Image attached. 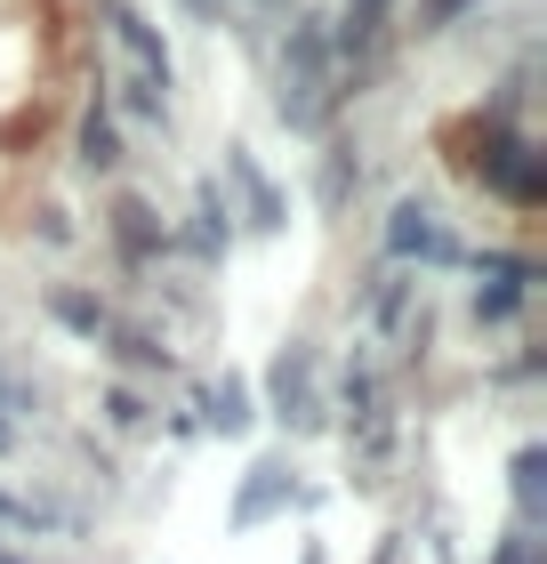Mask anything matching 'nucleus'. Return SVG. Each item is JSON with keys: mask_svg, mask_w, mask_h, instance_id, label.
I'll list each match as a JSON object with an SVG mask.
<instances>
[{"mask_svg": "<svg viewBox=\"0 0 547 564\" xmlns=\"http://www.w3.org/2000/svg\"><path fill=\"white\" fill-rule=\"evenodd\" d=\"M97 24H106V41H113V57H121V82H129V106L162 121L169 113V41H162V24H153L138 0H97Z\"/></svg>", "mask_w": 547, "mask_h": 564, "instance_id": "nucleus-1", "label": "nucleus"}, {"mask_svg": "<svg viewBox=\"0 0 547 564\" xmlns=\"http://www.w3.org/2000/svg\"><path fill=\"white\" fill-rule=\"evenodd\" d=\"M386 250H395V259H419V267H451V259H459L451 226H442V210H427V202H403V210H395Z\"/></svg>", "mask_w": 547, "mask_h": 564, "instance_id": "nucleus-2", "label": "nucleus"}, {"mask_svg": "<svg viewBox=\"0 0 547 564\" xmlns=\"http://www.w3.org/2000/svg\"><path fill=\"white\" fill-rule=\"evenodd\" d=\"M524 299H532V259H483V291H475L483 323H507Z\"/></svg>", "mask_w": 547, "mask_h": 564, "instance_id": "nucleus-3", "label": "nucleus"}, {"mask_svg": "<svg viewBox=\"0 0 547 564\" xmlns=\"http://www.w3.org/2000/svg\"><path fill=\"white\" fill-rule=\"evenodd\" d=\"M483 170H491V186H500L507 202H539V162H532L524 138H500L483 153Z\"/></svg>", "mask_w": 547, "mask_h": 564, "instance_id": "nucleus-4", "label": "nucleus"}, {"mask_svg": "<svg viewBox=\"0 0 547 564\" xmlns=\"http://www.w3.org/2000/svg\"><path fill=\"white\" fill-rule=\"evenodd\" d=\"M274 403H282V420H315V388H306V347H291V355H282V364H274Z\"/></svg>", "mask_w": 547, "mask_h": 564, "instance_id": "nucleus-5", "label": "nucleus"}, {"mask_svg": "<svg viewBox=\"0 0 547 564\" xmlns=\"http://www.w3.org/2000/svg\"><path fill=\"white\" fill-rule=\"evenodd\" d=\"M226 170L242 177V194H250V226H282V202H274V186H266V177H258V162H250L242 145L226 153Z\"/></svg>", "mask_w": 547, "mask_h": 564, "instance_id": "nucleus-6", "label": "nucleus"}, {"mask_svg": "<svg viewBox=\"0 0 547 564\" xmlns=\"http://www.w3.org/2000/svg\"><path fill=\"white\" fill-rule=\"evenodd\" d=\"M113 162H121V138H113V121L89 106L81 113V170H113Z\"/></svg>", "mask_w": 547, "mask_h": 564, "instance_id": "nucleus-7", "label": "nucleus"}, {"mask_svg": "<svg viewBox=\"0 0 547 564\" xmlns=\"http://www.w3.org/2000/svg\"><path fill=\"white\" fill-rule=\"evenodd\" d=\"M113 235H121L129 259H145V250L162 242V235H153V210H145V202H121V210H113Z\"/></svg>", "mask_w": 547, "mask_h": 564, "instance_id": "nucleus-8", "label": "nucleus"}, {"mask_svg": "<svg viewBox=\"0 0 547 564\" xmlns=\"http://www.w3.org/2000/svg\"><path fill=\"white\" fill-rule=\"evenodd\" d=\"M210 427H250V395L233 388V379H226V388H210Z\"/></svg>", "mask_w": 547, "mask_h": 564, "instance_id": "nucleus-9", "label": "nucleus"}, {"mask_svg": "<svg viewBox=\"0 0 547 564\" xmlns=\"http://www.w3.org/2000/svg\"><path fill=\"white\" fill-rule=\"evenodd\" d=\"M475 0H419V33H451V17H467Z\"/></svg>", "mask_w": 547, "mask_h": 564, "instance_id": "nucleus-10", "label": "nucleus"}, {"mask_svg": "<svg viewBox=\"0 0 547 564\" xmlns=\"http://www.w3.org/2000/svg\"><path fill=\"white\" fill-rule=\"evenodd\" d=\"M177 9H186L194 24H226V17H233V0H177Z\"/></svg>", "mask_w": 547, "mask_h": 564, "instance_id": "nucleus-11", "label": "nucleus"}, {"mask_svg": "<svg viewBox=\"0 0 547 564\" xmlns=\"http://www.w3.org/2000/svg\"><path fill=\"white\" fill-rule=\"evenodd\" d=\"M250 9H291V0H250Z\"/></svg>", "mask_w": 547, "mask_h": 564, "instance_id": "nucleus-12", "label": "nucleus"}]
</instances>
